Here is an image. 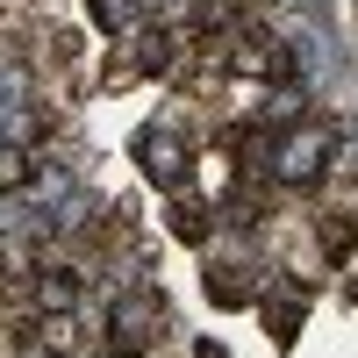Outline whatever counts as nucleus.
<instances>
[{"label": "nucleus", "instance_id": "1", "mask_svg": "<svg viewBox=\"0 0 358 358\" xmlns=\"http://www.w3.org/2000/svg\"><path fill=\"white\" fill-rule=\"evenodd\" d=\"M194 143H201V129H194V115H187V101L179 108H165L158 122H143L136 129V165H143V179L151 187H187V172H194Z\"/></svg>", "mask_w": 358, "mask_h": 358}, {"label": "nucleus", "instance_id": "2", "mask_svg": "<svg viewBox=\"0 0 358 358\" xmlns=\"http://www.w3.org/2000/svg\"><path fill=\"white\" fill-rule=\"evenodd\" d=\"M165 330H172V308H165V294L158 287H122L108 301V322H101V344L108 351H129V358H151L158 344H165Z\"/></svg>", "mask_w": 358, "mask_h": 358}, {"label": "nucleus", "instance_id": "3", "mask_svg": "<svg viewBox=\"0 0 358 358\" xmlns=\"http://www.w3.org/2000/svg\"><path fill=\"white\" fill-rule=\"evenodd\" d=\"M201 280H208V294H215L222 308L258 301V258L251 251H208L201 258Z\"/></svg>", "mask_w": 358, "mask_h": 358}, {"label": "nucleus", "instance_id": "4", "mask_svg": "<svg viewBox=\"0 0 358 358\" xmlns=\"http://www.w3.org/2000/svg\"><path fill=\"white\" fill-rule=\"evenodd\" d=\"M165 222H172V236H179V244H215V222H222V208L208 201V194H194V187H172V208H165Z\"/></svg>", "mask_w": 358, "mask_h": 358}, {"label": "nucleus", "instance_id": "5", "mask_svg": "<svg viewBox=\"0 0 358 358\" xmlns=\"http://www.w3.org/2000/svg\"><path fill=\"white\" fill-rule=\"evenodd\" d=\"M258 315H265V330H273V344H294V330H301V315H308V287L301 280L258 287Z\"/></svg>", "mask_w": 358, "mask_h": 358}, {"label": "nucleus", "instance_id": "6", "mask_svg": "<svg viewBox=\"0 0 358 358\" xmlns=\"http://www.w3.org/2000/svg\"><path fill=\"white\" fill-rule=\"evenodd\" d=\"M29 179H36V143L0 136V194H22Z\"/></svg>", "mask_w": 358, "mask_h": 358}]
</instances>
